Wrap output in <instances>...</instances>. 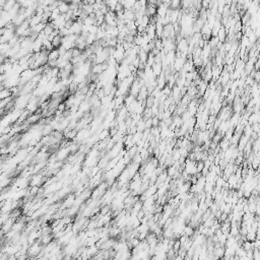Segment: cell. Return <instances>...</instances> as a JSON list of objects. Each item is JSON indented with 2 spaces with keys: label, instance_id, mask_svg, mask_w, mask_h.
<instances>
[{
  "label": "cell",
  "instance_id": "7a4b0ae2",
  "mask_svg": "<svg viewBox=\"0 0 260 260\" xmlns=\"http://www.w3.org/2000/svg\"><path fill=\"white\" fill-rule=\"evenodd\" d=\"M69 154H70V149H69V147H66V149H60V151H58V154H57V156H56V159H64L66 157L68 156Z\"/></svg>",
  "mask_w": 260,
  "mask_h": 260
},
{
  "label": "cell",
  "instance_id": "277c9868",
  "mask_svg": "<svg viewBox=\"0 0 260 260\" xmlns=\"http://www.w3.org/2000/svg\"><path fill=\"white\" fill-rule=\"evenodd\" d=\"M241 246H242L243 249L245 250L246 252L248 251H252V250L254 249L253 247V242H249V241H245L243 244H241Z\"/></svg>",
  "mask_w": 260,
  "mask_h": 260
},
{
  "label": "cell",
  "instance_id": "3957f363",
  "mask_svg": "<svg viewBox=\"0 0 260 260\" xmlns=\"http://www.w3.org/2000/svg\"><path fill=\"white\" fill-rule=\"evenodd\" d=\"M59 58V53L57 49H53L48 53V62L52 61H57V59Z\"/></svg>",
  "mask_w": 260,
  "mask_h": 260
},
{
  "label": "cell",
  "instance_id": "6da1fadb",
  "mask_svg": "<svg viewBox=\"0 0 260 260\" xmlns=\"http://www.w3.org/2000/svg\"><path fill=\"white\" fill-rule=\"evenodd\" d=\"M43 246L41 245V243L39 242H35L34 244H32L30 246V248L28 249V254L30 255L31 257H36L41 255Z\"/></svg>",
  "mask_w": 260,
  "mask_h": 260
}]
</instances>
